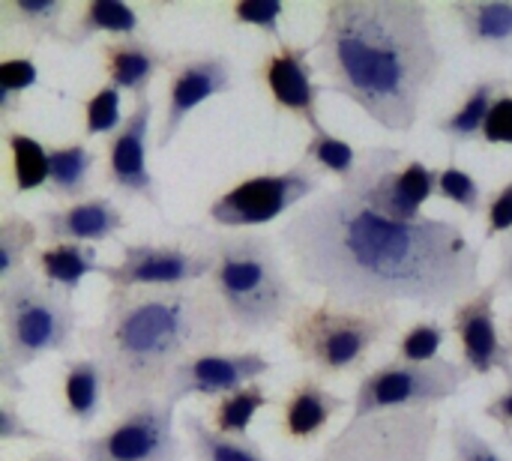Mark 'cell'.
<instances>
[{"mask_svg": "<svg viewBox=\"0 0 512 461\" xmlns=\"http://www.w3.org/2000/svg\"><path fill=\"white\" fill-rule=\"evenodd\" d=\"M468 381L471 372L465 363L441 357L432 363H408L396 357L360 378L351 420H366L390 411H435V405L459 396Z\"/></svg>", "mask_w": 512, "mask_h": 461, "instance_id": "7", "label": "cell"}, {"mask_svg": "<svg viewBox=\"0 0 512 461\" xmlns=\"http://www.w3.org/2000/svg\"><path fill=\"white\" fill-rule=\"evenodd\" d=\"M510 339H512V318H510Z\"/></svg>", "mask_w": 512, "mask_h": 461, "instance_id": "45", "label": "cell"}, {"mask_svg": "<svg viewBox=\"0 0 512 461\" xmlns=\"http://www.w3.org/2000/svg\"><path fill=\"white\" fill-rule=\"evenodd\" d=\"M309 57L312 48L279 42V48L261 60L258 78L279 111H288L300 117L312 132H321L327 129L321 120V84L315 81V69Z\"/></svg>", "mask_w": 512, "mask_h": 461, "instance_id": "16", "label": "cell"}, {"mask_svg": "<svg viewBox=\"0 0 512 461\" xmlns=\"http://www.w3.org/2000/svg\"><path fill=\"white\" fill-rule=\"evenodd\" d=\"M213 258L210 288L216 291L234 333L261 336L294 318L303 306L276 243L255 231H192Z\"/></svg>", "mask_w": 512, "mask_h": 461, "instance_id": "4", "label": "cell"}, {"mask_svg": "<svg viewBox=\"0 0 512 461\" xmlns=\"http://www.w3.org/2000/svg\"><path fill=\"white\" fill-rule=\"evenodd\" d=\"M0 390L24 393V369L48 354H66L75 339L78 315L72 297L51 288L36 270H21L0 282Z\"/></svg>", "mask_w": 512, "mask_h": 461, "instance_id": "5", "label": "cell"}, {"mask_svg": "<svg viewBox=\"0 0 512 461\" xmlns=\"http://www.w3.org/2000/svg\"><path fill=\"white\" fill-rule=\"evenodd\" d=\"M303 162H309L321 174H333V177H339V183H345L357 171L360 156L351 141L333 135L330 129H321V132L309 135V141L303 147Z\"/></svg>", "mask_w": 512, "mask_h": 461, "instance_id": "31", "label": "cell"}, {"mask_svg": "<svg viewBox=\"0 0 512 461\" xmlns=\"http://www.w3.org/2000/svg\"><path fill=\"white\" fill-rule=\"evenodd\" d=\"M231 321L210 285L108 291L99 327L84 333V345L102 363L108 405L126 414L162 390L177 366L204 351H219L231 336Z\"/></svg>", "mask_w": 512, "mask_h": 461, "instance_id": "3", "label": "cell"}, {"mask_svg": "<svg viewBox=\"0 0 512 461\" xmlns=\"http://www.w3.org/2000/svg\"><path fill=\"white\" fill-rule=\"evenodd\" d=\"M483 414H486V420L498 423V426L504 429V435H512V387L501 390V393L483 408Z\"/></svg>", "mask_w": 512, "mask_h": 461, "instance_id": "41", "label": "cell"}, {"mask_svg": "<svg viewBox=\"0 0 512 461\" xmlns=\"http://www.w3.org/2000/svg\"><path fill=\"white\" fill-rule=\"evenodd\" d=\"M507 234H512V177L486 204V237L492 240Z\"/></svg>", "mask_w": 512, "mask_h": 461, "instance_id": "39", "label": "cell"}, {"mask_svg": "<svg viewBox=\"0 0 512 461\" xmlns=\"http://www.w3.org/2000/svg\"><path fill=\"white\" fill-rule=\"evenodd\" d=\"M63 12H66V0H3L0 3L3 24L27 33L33 42L51 39V42L66 45Z\"/></svg>", "mask_w": 512, "mask_h": 461, "instance_id": "27", "label": "cell"}, {"mask_svg": "<svg viewBox=\"0 0 512 461\" xmlns=\"http://www.w3.org/2000/svg\"><path fill=\"white\" fill-rule=\"evenodd\" d=\"M321 192L324 174L309 162H297L285 171L255 174L234 183L207 207V219L222 231H249L300 210Z\"/></svg>", "mask_w": 512, "mask_h": 461, "instance_id": "8", "label": "cell"}, {"mask_svg": "<svg viewBox=\"0 0 512 461\" xmlns=\"http://www.w3.org/2000/svg\"><path fill=\"white\" fill-rule=\"evenodd\" d=\"M345 405L348 402L330 393L321 378L306 375L291 387L288 399L282 402V432L291 441H312Z\"/></svg>", "mask_w": 512, "mask_h": 461, "instance_id": "19", "label": "cell"}, {"mask_svg": "<svg viewBox=\"0 0 512 461\" xmlns=\"http://www.w3.org/2000/svg\"><path fill=\"white\" fill-rule=\"evenodd\" d=\"M447 12L459 21L471 48L512 54V0H462Z\"/></svg>", "mask_w": 512, "mask_h": 461, "instance_id": "20", "label": "cell"}, {"mask_svg": "<svg viewBox=\"0 0 512 461\" xmlns=\"http://www.w3.org/2000/svg\"><path fill=\"white\" fill-rule=\"evenodd\" d=\"M210 273L213 258L207 249L183 243H126L120 261L102 267V279L111 294L204 285L210 282Z\"/></svg>", "mask_w": 512, "mask_h": 461, "instance_id": "11", "label": "cell"}, {"mask_svg": "<svg viewBox=\"0 0 512 461\" xmlns=\"http://www.w3.org/2000/svg\"><path fill=\"white\" fill-rule=\"evenodd\" d=\"M42 237L39 222H30L18 213H6L0 219V282L27 270V258Z\"/></svg>", "mask_w": 512, "mask_h": 461, "instance_id": "30", "label": "cell"}, {"mask_svg": "<svg viewBox=\"0 0 512 461\" xmlns=\"http://www.w3.org/2000/svg\"><path fill=\"white\" fill-rule=\"evenodd\" d=\"M9 165H12V186L15 192H36L48 186V147L33 135L6 129Z\"/></svg>", "mask_w": 512, "mask_h": 461, "instance_id": "28", "label": "cell"}, {"mask_svg": "<svg viewBox=\"0 0 512 461\" xmlns=\"http://www.w3.org/2000/svg\"><path fill=\"white\" fill-rule=\"evenodd\" d=\"M141 27L138 12L123 3V0H90L84 3L81 15L72 21L66 33V45L81 48L93 36H114V39H129Z\"/></svg>", "mask_w": 512, "mask_h": 461, "instance_id": "24", "label": "cell"}, {"mask_svg": "<svg viewBox=\"0 0 512 461\" xmlns=\"http://www.w3.org/2000/svg\"><path fill=\"white\" fill-rule=\"evenodd\" d=\"M312 54L327 90L396 135L417 126L444 66L432 12L420 0H333Z\"/></svg>", "mask_w": 512, "mask_h": 461, "instance_id": "2", "label": "cell"}, {"mask_svg": "<svg viewBox=\"0 0 512 461\" xmlns=\"http://www.w3.org/2000/svg\"><path fill=\"white\" fill-rule=\"evenodd\" d=\"M507 438V444H510V450H512V435H504Z\"/></svg>", "mask_w": 512, "mask_h": 461, "instance_id": "44", "label": "cell"}, {"mask_svg": "<svg viewBox=\"0 0 512 461\" xmlns=\"http://www.w3.org/2000/svg\"><path fill=\"white\" fill-rule=\"evenodd\" d=\"M105 399H108V381L96 357L63 363V408L69 420L90 426L99 417Z\"/></svg>", "mask_w": 512, "mask_h": 461, "instance_id": "23", "label": "cell"}, {"mask_svg": "<svg viewBox=\"0 0 512 461\" xmlns=\"http://www.w3.org/2000/svg\"><path fill=\"white\" fill-rule=\"evenodd\" d=\"M27 461H72L66 453H60V450H48V453H36L33 459Z\"/></svg>", "mask_w": 512, "mask_h": 461, "instance_id": "43", "label": "cell"}, {"mask_svg": "<svg viewBox=\"0 0 512 461\" xmlns=\"http://www.w3.org/2000/svg\"><path fill=\"white\" fill-rule=\"evenodd\" d=\"M36 81H39V69L33 57H6L0 63V123L3 126L21 108L24 90L36 87Z\"/></svg>", "mask_w": 512, "mask_h": 461, "instance_id": "32", "label": "cell"}, {"mask_svg": "<svg viewBox=\"0 0 512 461\" xmlns=\"http://www.w3.org/2000/svg\"><path fill=\"white\" fill-rule=\"evenodd\" d=\"M483 141L486 144H507L512 147V96L504 93L495 99L489 117H486V126H483Z\"/></svg>", "mask_w": 512, "mask_h": 461, "instance_id": "40", "label": "cell"}, {"mask_svg": "<svg viewBox=\"0 0 512 461\" xmlns=\"http://www.w3.org/2000/svg\"><path fill=\"white\" fill-rule=\"evenodd\" d=\"M126 228V219L120 207L111 198L93 195L72 201L57 210L39 213V231L51 243H84V246H99L120 234Z\"/></svg>", "mask_w": 512, "mask_h": 461, "instance_id": "17", "label": "cell"}, {"mask_svg": "<svg viewBox=\"0 0 512 461\" xmlns=\"http://www.w3.org/2000/svg\"><path fill=\"white\" fill-rule=\"evenodd\" d=\"M0 441H3V444H12V441L39 444V441H45V435H42L39 429H33V426L21 417V411H18V405L12 402V396H3V399H0Z\"/></svg>", "mask_w": 512, "mask_h": 461, "instance_id": "38", "label": "cell"}, {"mask_svg": "<svg viewBox=\"0 0 512 461\" xmlns=\"http://www.w3.org/2000/svg\"><path fill=\"white\" fill-rule=\"evenodd\" d=\"M399 327V315L357 312L330 303L300 306L285 327L288 348L318 375H348L366 363L372 348Z\"/></svg>", "mask_w": 512, "mask_h": 461, "instance_id": "6", "label": "cell"}, {"mask_svg": "<svg viewBox=\"0 0 512 461\" xmlns=\"http://www.w3.org/2000/svg\"><path fill=\"white\" fill-rule=\"evenodd\" d=\"M297 279L324 303L387 312L396 303L456 309L480 285V252L447 219L399 222L339 183L294 210L279 228Z\"/></svg>", "mask_w": 512, "mask_h": 461, "instance_id": "1", "label": "cell"}, {"mask_svg": "<svg viewBox=\"0 0 512 461\" xmlns=\"http://www.w3.org/2000/svg\"><path fill=\"white\" fill-rule=\"evenodd\" d=\"M180 426L189 438L195 461H273L258 441L222 435L198 414H183Z\"/></svg>", "mask_w": 512, "mask_h": 461, "instance_id": "25", "label": "cell"}, {"mask_svg": "<svg viewBox=\"0 0 512 461\" xmlns=\"http://www.w3.org/2000/svg\"><path fill=\"white\" fill-rule=\"evenodd\" d=\"M102 66H105L108 84H114L120 93L123 90L132 93L138 102V99H147L153 78L165 66H171V54L141 36L111 39V42H102Z\"/></svg>", "mask_w": 512, "mask_h": 461, "instance_id": "18", "label": "cell"}, {"mask_svg": "<svg viewBox=\"0 0 512 461\" xmlns=\"http://www.w3.org/2000/svg\"><path fill=\"white\" fill-rule=\"evenodd\" d=\"M270 405V396L264 393L261 384H249L231 396H222L216 405H213V414H210V426L222 435H234V438H246L252 420L258 417L261 408Z\"/></svg>", "mask_w": 512, "mask_h": 461, "instance_id": "29", "label": "cell"}, {"mask_svg": "<svg viewBox=\"0 0 512 461\" xmlns=\"http://www.w3.org/2000/svg\"><path fill=\"white\" fill-rule=\"evenodd\" d=\"M150 126H153V102L138 99L132 114L123 120V126L108 138L105 150V180L111 189H117L126 198H144L153 207H162L159 186L153 180V171L147 165L150 153Z\"/></svg>", "mask_w": 512, "mask_h": 461, "instance_id": "15", "label": "cell"}, {"mask_svg": "<svg viewBox=\"0 0 512 461\" xmlns=\"http://www.w3.org/2000/svg\"><path fill=\"white\" fill-rule=\"evenodd\" d=\"M438 411H390L348 420L312 461H432Z\"/></svg>", "mask_w": 512, "mask_h": 461, "instance_id": "9", "label": "cell"}, {"mask_svg": "<svg viewBox=\"0 0 512 461\" xmlns=\"http://www.w3.org/2000/svg\"><path fill=\"white\" fill-rule=\"evenodd\" d=\"M447 342V327L441 321H420L399 339V360L408 363H432L438 360L441 348Z\"/></svg>", "mask_w": 512, "mask_h": 461, "instance_id": "35", "label": "cell"}, {"mask_svg": "<svg viewBox=\"0 0 512 461\" xmlns=\"http://www.w3.org/2000/svg\"><path fill=\"white\" fill-rule=\"evenodd\" d=\"M270 369L273 363L261 351H204L174 369L162 399L168 405H180L192 396L222 399L255 384Z\"/></svg>", "mask_w": 512, "mask_h": 461, "instance_id": "12", "label": "cell"}, {"mask_svg": "<svg viewBox=\"0 0 512 461\" xmlns=\"http://www.w3.org/2000/svg\"><path fill=\"white\" fill-rule=\"evenodd\" d=\"M174 408L150 399L117 417L105 432L78 444L81 461H180L183 444L174 432Z\"/></svg>", "mask_w": 512, "mask_h": 461, "instance_id": "10", "label": "cell"}, {"mask_svg": "<svg viewBox=\"0 0 512 461\" xmlns=\"http://www.w3.org/2000/svg\"><path fill=\"white\" fill-rule=\"evenodd\" d=\"M102 261L96 255L93 246H84V243H48L45 249H39L33 255V270L57 291L63 294H75L78 285L99 273L102 276Z\"/></svg>", "mask_w": 512, "mask_h": 461, "instance_id": "22", "label": "cell"}, {"mask_svg": "<svg viewBox=\"0 0 512 461\" xmlns=\"http://www.w3.org/2000/svg\"><path fill=\"white\" fill-rule=\"evenodd\" d=\"M96 168V156L84 141H66L48 147V192L54 198L81 201L90 189V177Z\"/></svg>", "mask_w": 512, "mask_h": 461, "instance_id": "26", "label": "cell"}, {"mask_svg": "<svg viewBox=\"0 0 512 461\" xmlns=\"http://www.w3.org/2000/svg\"><path fill=\"white\" fill-rule=\"evenodd\" d=\"M438 198L456 204L459 210H465L471 216H477L486 207L483 183L474 174H468L465 168H459V165H447V168L438 171Z\"/></svg>", "mask_w": 512, "mask_h": 461, "instance_id": "34", "label": "cell"}, {"mask_svg": "<svg viewBox=\"0 0 512 461\" xmlns=\"http://www.w3.org/2000/svg\"><path fill=\"white\" fill-rule=\"evenodd\" d=\"M123 114H120V90L114 84H102L99 90H93L84 99V135L96 138V135H114L123 126Z\"/></svg>", "mask_w": 512, "mask_h": 461, "instance_id": "33", "label": "cell"}, {"mask_svg": "<svg viewBox=\"0 0 512 461\" xmlns=\"http://www.w3.org/2000/svg\"><path fill=\"white\" fill-rule=\"evenodd\" d=\"M498 294L501 288L495 282L483 285L474 297H468L453 309L450 330L459 339L462 363L468 366L471 375L486 378L492 372H501L512 387V342H504L498 330V315H495Z\"/></svg>", "mask_w": 512, "mask_h": 461, "instance_id": "14", "label": "cell"}, {"mask_svg": "<svg viewBox=\"0 0 512 461\" xmlns=\"http://www.w3.org/2000/svg\"><path fill=\"white\" fill-rule=\"evenodd\" d=\"M507 87H510V81L501 78V75H489V78L474 81V84L468 87L465 99L459 102V108H453L450 114H444V117L435 123V129H438L453 147L468 144V141H474V138H483L486 117H489L495 99L507 93Z\"/></svg>", "mask_w": 512, "mask_h": 461, "instance_id": "21", "label": "cell"}, {"mask_svg": "<svg viewBox=\"0 0 512 461\" xmlns=\"http://www.w3.org/2000/svg\"><path fill=\"white\" fill-rule=\"evenodd\" d=\"M234 87V69L231 60L222 54H195L183 57L180 63L171 66L168 72V87H165V108L162 120L156 129V147H168L183 123L198 111L204 102L225 96Z\"/></svg>", "mask_w": 512, "mask_h": 461, "instance_id": "13", "label": "cell"}, {"mask_svg": "<svg viewBox=\"0 0 512 461\" xmlns=\"http://www.w3.org/2000/svg\"><path fill=\"white\" fill-rule=\"evenodd\" d=\"M447 441L453 461H507L498 453V447L486 441L468 420H453Z\"/></svg>", "mask_w": 512, "mask_h": 461, "instance_id": "36", "label": "cell"}, {"mask_svg": "<svg viewBox=\"0 0 512 461\" xmlns=\"http://www.w3.org/2000/svg\"><path fill=\"white\" fill-rule=\"evenodd\" d=\"M282 15H285V3H279V0H237L231 6L234 24L255 27V30H261V33L279 39V42H285L282 39V30H279Z\"/></svg>", "mask_w": 512, "mask_h": 461, "instance_id": "37", "label": "cell"}, {"mask_svg": "<svg viewBox=\"0 0 512 461\" xmlns=\"http://www.w3.org/2000/svg\"><path fill=\"white\" fill-rule=\"evenodd\" d=\"M495 285H498L504 294H512V234H507L504 243H501L498 270H495Z\"/></svg>", "mask_w": 512, "mask_h": 461, "instance_id": "42", "label": "cell"}]
</instances>
